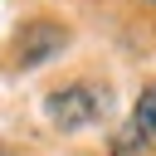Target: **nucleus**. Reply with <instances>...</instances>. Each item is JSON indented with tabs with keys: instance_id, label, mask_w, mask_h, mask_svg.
<instances>
[{
	"instance_id": "nucleus-1",
	"label": "nucleus",
	"mask_w": 156,
	"mask_h": 156,
	"mask_svg": "<svg viewBox=\"0 0 156 156\" xmlns=\"http://www.w3.org/2000/svg\"><path fill=\"white\" fill-rule=\"evenodd\" d=\"M98 112H102V98H98L93 88H83V83L49 93V117H54L58 127H88Z\"/></svg>"
},
{
	"instance_id": "nucleus-2",
	"label": "nucleus",
	"mask_w": 156,
	"mask_h": 156,
	"mask_svg": "<svg viewBox=\"0 0 156 156\" xmlns=\"http://www.w3.org/2000/svg\"><path fill=\"white\" fill-rule=\"evenodd\" d=\"M63 29L54 24V20H29L24 29H20V44H15V54H20V63L29 68V63H44L49 54H58L63 49Z\"/></svg>"
},
{
	"instance_id": "nucleus-3",
	"label": "nucleus",
	"mask_w": 156,
	"mask_h": 156,
	"mask_svg": "<svg viewBox=\"0 0 156 156\" xmlns=\"http://www.w3.org/2000/svg\"><path fill=\"white\" fill-rule=\"evenodd\" d=\"M132 136L146 141V146H156V88H146L136 98V107H132Z\"/></svg>"
}]
</instances>
